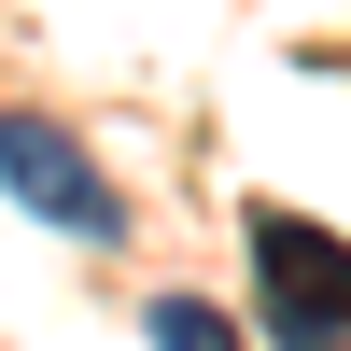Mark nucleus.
I'll list each match as a JSON object with an SVG mask.
<instances>
[{
	"mask_svg": "<svg viewBox=\"0 0 351 351\" xmlns=\"http://www.w3.org/2000/svg\"><path fill=\"white\" fill-rule=\"evenodd\" d=\"M253 267H267L281 309H309V324L351 337V239H324V225H295V211H253Z\"/></svg>",
	"mask_w": 351,
	"mask_h": 351,
	"instance_id": "nucleus-2",
	"label": "nucleus"
},
{
	"mask_svg": "<svg viewBox=\"0 0 351 351\" xmlns=\"http://www.w3.org/2000/svg\"><path fill=\"white\" fill-rule=\"evenodd\" d=\"M267 351H351V337H337V324H309V309H281V295H267Z\"/></svg>",
	"mask_w": 351,
	"mask_h": 351,
	"instance_id": "nucleus-4",
	"label": "nucleus"
},
{
	"mask_svg": "<svg viewBox=\"0 0 351 351\" xmlns=\"http://www.w3.org/2000/svg\"><path fill=\"white\" fill-rule=\"evenodd\" d=\"M0 197L43 211L56 239H127V197L99 183V155L71 127H43V112H14V99H0Z\"/></svg>",
	"mask_w": 351,
	"mask_h": 351,
	"instance_id": "nucleus-1",
	"label": "nucleus"
},
{
	"mask_svg": "<svg viewBox=\"0 0 351 351\" xmlns=\"http://www.w3.org/2000/svg\"><path fill=\"white\" fill-rule=\"evenodd\" d=\"M141 337H155V351H239V324L197 309V295H155V309H141Z\"/></svg>",
	"mask_w": 351,
	"mask_h": 351,
	"instance_id": "nucleus-3",
	"label": "nucleus"
}]
</instances>
